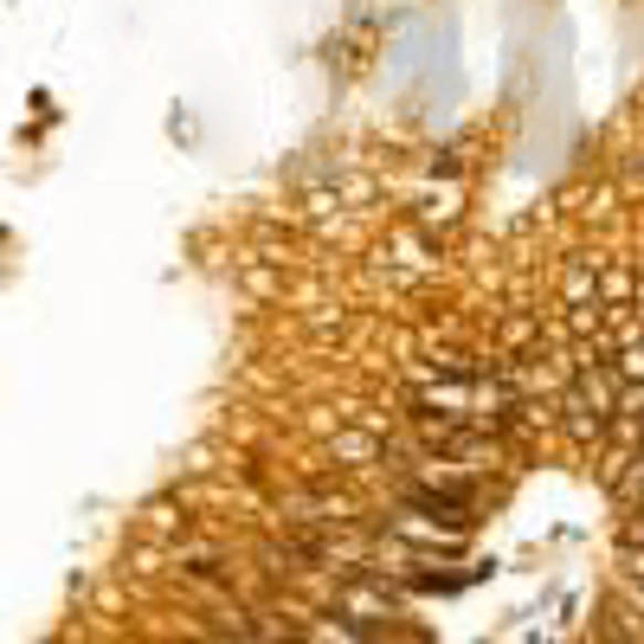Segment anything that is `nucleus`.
Returning a JSON list of instances; mask_svg holds the SVG:
<instances>
[{
  "label": "nucleus",
  "mask_w": 644,
  "mask_h": 644,
  "mask_svg": "<svg viewBox=\"0 0 644 644\" xmlns=\"http://www.w3.org/2000/svg\"><path fill=\"white\" fill-rule=\"evenodd\" d=\"M632 541H644V522H638V529H632Z\"/></svg>",
  "instance_id": "nucleus-1"
}]
</instances>
